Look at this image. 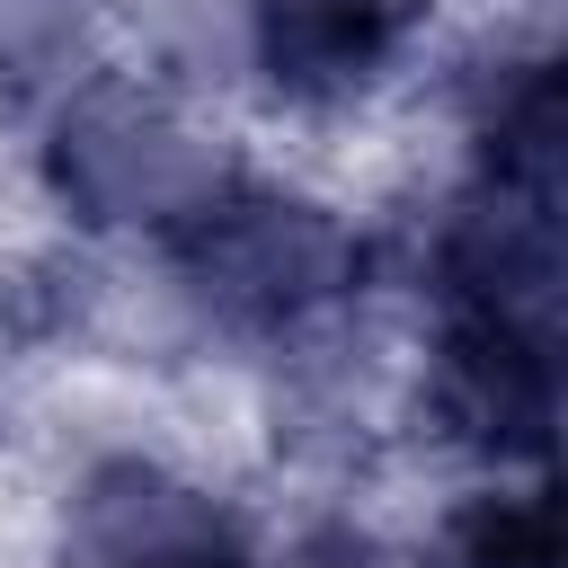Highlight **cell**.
Instances as JSON below:
<instances>
[{
    "label": "cell",
    "instance_id": "4",
    "mask_svg": "<svg viewBox=\"0 0 568 568\" xmlns=\"http://www.w3.org/2000/svg\"><path fill=\"white\" fill-rule=\"evenodd\" d=\"M53 559L62 568H257L240 506L151 453H106L71 479Z\"/></svg>",
    "mask_w": 568,
    "mask_h": 568
},
{
    "label": "cell",
    "instance_id": "2",
    "mask_svg": "<svg viewBox=\"0 0 568 568\" xmlns=\"http://www.w3.org/2000/svg\"><path fill=\"white\" fill-rule=\"evenodd\" d=\"M36 178H44V195H53L80 231L169 240L178 222H195V213L240 178V160H231V151L213 142V124H195L169 89L89 71L71 98L44 106Z\"/></svg>",
    "mask_w": 568,
    "mask_h": 568
},
{
    "label": "cell",
    "instance_id": "9",
    "mask_svg": "<svg viewBox=\"0 0 568 568\" xmlns=\"http://www.w3.org/2000/svg\"><path fill=\"white\" fill-rule=\"evenodd\" d=\"M293 568H390L382 550H364V541H320V550H302Z\"/></svg>",
    "mask_w": 568,
    "mask_h": 568
},
{
    "label": "cell",
    "instance_id": "8",
    "mask_svg": "<svg viewBox=\"0 0 568 568\" xmlns=\"http://www.w3.org/2000/svg\"><path fill=\"white\" fill-rule=\"evenodd\" d=\"M444 568H559V488H479L444 524Z\"/></svg>",
    "mask_w": 568,
    "mask_h": 568
},
{
    "label": "cell",
    "instance_id": "6",
    "mask_svg": "<svg viewBox=\"0 0 568 568\" xmlns=\"http://www.w3.org/2000/svg\"><path fill=\"white\" fill-rule=\"evenodd\" d=\"M417 27H426V0H248L240 9L248 71L293 115L364 106L408 62Z\"/></svg>",
    "mask_w": 568,
    "mask_h": 568
},
{
    "label": "cell",
    "instance_id": "5",
    "mask_svg": "<svg viewBox=\"0 0 568 568\" xmlns=\"http://www.w3.org/2000/svg\"><path fill=\"white\" fill-rule=\"evenodd\" d=\"M417 408H426L435 444H453L470 462H497V470L506 462H550L559 337H524V328H488V320H435Z\"/></svg>",
    "mask_w": 568,
    "mask_h": 568
},
{
    "label": "cell",
    "instance_id": "3",
    "mask_svg": "<svg viewBox=\"0 0 568 568\" xmlns=\"http://www.w3.org/2000/svg\"><path fill=\"white\" fill-rule=\"evenodd\" d=\"M426 293L435 320L559 337V186L470 169V186L426 231Z\"/></svg>",
    "mask_w": 568,
    "mask_h": 568
},
{
    "label": "cell",
    "instance_id": "7",
    "mask_svg": "<svg viewBox=\"0 0 568 568\" xmlns=\"http://www.w3.org/2000/svg\"><path fill=\"white\" fill-rule=\"evenodd\" d=\"M89 80V0H0V106L44 115Z\"/></svg>",
    "mask_w": 568,
    "mask_h": 568
},
{
    "label": "cell",
    "instance_id": "1",
    "mask_svg": "<svg viewBox=\"0 0 568 568\" xmlns=\"http://www.w3.org/2000/svg\"><path fill=\"white\" fill-rule=\"evenodd\" d=\"M186 311L222 337H257V346H293L311 328H328L355 293H364V240L346 213H328L320 195L266 186V178H231L195 222H178L160 240Z\"/></svg>",
    "mask_w": 568,
    "mask_h": 568
}]
</instances>
